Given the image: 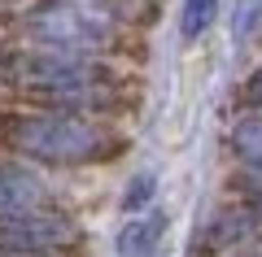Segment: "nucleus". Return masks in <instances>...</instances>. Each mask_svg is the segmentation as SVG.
<instances>
[{
  "instance_id": "obj_1",
  "label": "nucleus",
  "mask_w": 262,
  "mask_h": 257,
  "mask_svg": "<svg viewBox=\"0 0 262 257\" xmlns=\"http://www.w3.org/2000/svg\"><path fill=\"white\" fill-rule=\"evenodd\" d=\"M9 139L22 153L39 161H88L105 153V135L96 127L66 113H39V118H18L9 122Z\"/></svg>"
},
{
  "instance_id": "obj_2",
  "label": "nucleus",
  "mask_w": 262,
  "mask_h": 257,
  "mask_svg": "<svg viewBox=\"0 0 262 257\" xmlns=\"http://www.w3.org/2000/svg\"><path fill=\"white\" fill-rule=\"evenodd\" d=\"M31 35L44 39L53 48L66 53H83V48H101L114 35V13L96 0H70V5H57L31 18Z\"/></svg>"
},
{
  "instance_id": "obj_3",
  "label": "nucleus",
  "mask_w": 262,
  "mask_h": 257,
  "mask_svg": "<svg viewBox=\"0 0 262 257\" xmlns=\"http://www.w3.org/2000/svg\"><path fill=\"white\" fill-rule=\"evenodd\" d=\"M70 240V222L53 218L44 209H27V214H0V248L13 253H44L53 244Z\"/></svg>"
},
{
  "instance_id": "obj_4",
  "label": "nucleus",
  "mask_w": 262,
  "mask_h": 257,
  "mask_svg": "<svg viewBox=\"0 0 262 257\" xmlns=\"http://www.w3.org/2000/svg\"><path fill=\"white\" fill-rule=\"evenodd\" d=\"M44 201V183L27 170L0 166V214H27Z\"/></svg>"
},
{
  "instance_id": "obj_5",
  "label": "nucleus",
  "mask_w": 262,
  "mask_h": 257,
  "mask_svg": "<svg viewBox=\"0 0 262 257\" xmlns=\"http://www.w3.org/2000/svg\"><path fill=\"white\" fill-rule=\"evenodd\" d=\"M158 231H162V218L127 222V227L118 231V257H144L153 248V240H158Z\"/></svg>"
},
{
  "instance_id": "obj_6",
  "label": "nucleus",
  "mask_w": 262,
  "mask_h": 257,
  "mask_svg": "<svg viewBox=\"0 0 262 257\" xmlns=\"http://www.w3.org/2000/svg\"><path fill=\"white\" fill-rule=\"evenodd\" d=\"M214 9H219V0H184V39H196V35H206L210 22H214Z\"/></svg>"
},
{
  "instance_id": "obj_7",
  "label": "nucleus",
  "mask_w": 262,
  "mask_h": 257,
  "mask_svg": "<svg viewBox=\"0 0 262 257\" xmlns=\"http://www.w3.org/2000/svg\"><path fill=\"white\" fill-rule=\"evenodd\" d=\"M236 148H241L249 161H262V113L236 122Z\"/></svg>"
},
{
  "instance_id": "obj_8",
  "label": "nucleus",
  "mask_w": 262,
  "mask_h": 257,
  "mask_svg": "<svg viewBox=\"0 0 262 257\" xmlns=\"http://www.w3.org/2000/svg\"><path fill=\"white\" fill-rule=\"evenodd\" d=\"M153 192H158V179H153L149 170H144V175H136V179L127 183V192H122V209H127V214H140L144 205L153 201Z\"/></svg>"
}]
</instances>
